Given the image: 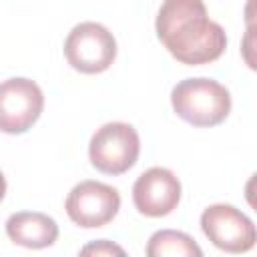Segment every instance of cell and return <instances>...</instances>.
<instances>
[{
    "instance_id": "4",
    "label": "cell",
    "mask_w": 257,
    "mask_h": 257,
    "mask_svg": "<svg viewBox=\"0 0 257 257\" xmlns=\"http://www.w3.org/2000/svg\"><path fill=\"white\" fill-rule=\"evenodd\" d=\"M66 62L82 74H98L110 68L116 58V40L112 32L98 22L76 24L64 40Z\"/></svg>"
},
{
    "instance_id": "9",
    "label": "cell",
    "mask_w": 257,
    "mask_h": 257,
    "mask_svg": "<svg viewBox=\"0 0 257 257\" xmlns=\"http://www.w3.org/2000/svg\"><path fill=\"white\" fill-rule=\"evenodd\" d=\"M6 235L14 245H20L26 249H44L56 243L58 225L46 213L18 211L8 217Z\"/></svg>"
},
{
    "instance_id": "5",
    "label": "cell",
    "mask_w": 257,
    "mask_h": 257,
    "mask_svg": "<svg viewBox=\"0 0 257 257\" xmlns=\"http://www.w3.org/2000/svg\"><path fill=\"white\" fill-rule=\"evenodd\" d=\"M203 235L225 253H247L255 247L257 233L253 221L233 205H209L201 213Z\"/></svg>"
},
{
    "instance_id": "2",
    "label": "cell",
    "mask_w": 257,
    "mask_h": 257,
    "mask_svg": "<svg viewBox=\"0 0 257 257\" xmlns=\"http://www.w3.org/2000/svg\"><path fill=\"white\" fill-rule=\"evenodd\" d=\"M171 106L193 126H217L231 112V92L213 78H185L173 86Z\"/></svg>"
},
{
    "instance_id": "11",
    "label": "cell",
    "mask_w": 257,
    "mask_h": 257,
    "mask_svg": "<svg viewBox=\"0 0 257 257\" xmlns=\"http://www.w3.org/2000/svg\"><path fill=\"white\" fill-rule=\"evenodd\" d=\"M80 255H124V249L112 241L100 239L94 243H88L80 249Z\"/></svg>"
},
{
    "instance_id": "12",
    "label": "cell",
    "mask_w": 257,
    "mask_h": 257,
    "mask_svg": "<svg viewBox=\"0 0 257 257\" xmlns=\"http://www.w3.org/2000/svg\"><path fill=\"white\" fill-rule=\"evenodd\" d=\"M4 195H6V179H4V175L0 171V201L4 199Z\"/></svg>"
},
{
    "instance_id": "8",
    "label": "cell",
    "mask_w": 257,
    "mask_h": 257,
    "mask_svg": "<svg viewBox=\"0 0 257 257\" xmlns=\"http://www.w3.org/2000/svg\"><path fill=\"white\" fill-rule=\"evenodd\" d=\"M181 201V181L165 167H151L133 185V203L145 217H165Z\"/></svg>"
},
{
    "instance_id": "1",
    "label": "cell",
    "mask_w": 257,
    "mask_h": 257,
    "mask_svg": "<svg viewBox=\"0 0 257 257\" xmlns=\"http://www.w3.org/2000/svg\"><path fill=\"white\" fill-rule=\"evenodd\" d=\"M155 30L169 54L181 64L199 66L221 58L227 34L209 18L203 0H163Z\"/></svg>"
},
{
    "instance_id": "6",
    "label": "cell",
    "mask_w": 257,
    "mask_h": 257,
    "mask_svg": "<svg viewBox=\"0 0 257 257\" xmlns=\"http://www.w3.org/2000/svg\"><path fill=\"white\" fill-rule=\"evenodd\" d=\"M66 215L82 229H98L110 223L120 209V195L114 187L100 181H80L64 201Z\"/></svg>"
},
{
    "instance_id": "3",
    "label": "cell",
    "mask_w": 257,
    "mask_h": 257,
    "mask_svg": "<svg viewBox=\"0 0 257 257\" xmlns=\"http://www.w3.org/2000/svg\"><path fill=\"white\" fill-rule=\"evenodd\" d=\"M141 153V139L128 122H106L90 137L88 159L90 165L104 175H122L135 167Z\"/></svg>"
},
{
    "instance_id": "10",
    "label": "cell",
    "mask_w": 257,
    "mask_h": 257,
    "mask_svg": "<svg viewBox=\"0 0 257 257\" xmlns=\"http://www.w3.org/2000/svg\"><path fill=\"white\" fill-rule=\"evenodd\" d=\"M147 255L149 257H201L203 251L195 243L193 237H189L183 231L175 229H161L155 231L147 243Z\"/></svg>"
},
{
    "instance_id": "7",
    "label": "cell",
    "mask_w": 257,
    "mask_h": 257,
    "mask_svg": "<svg viewBox=\"0 0 257 257\" xmlns=\"http://www.w3.org/2000/svg\"><path fill=\"white\" fill-rule=\"evenodd\" d=\"M42 88L24 76L0 82V131L6 135L26 133L42 114Z\"/></svg>"
}]
</instances>
